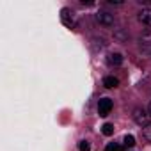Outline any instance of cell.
Instances as JSON below:
<instances>
[{
  "label": "cell",
  "instance_id": "7c38bea8",
  "mask_svg": "<svg viewBox=\"0 0 151 151\" xmlns=\"http://www.w3.org/2000/svg\"><path fill=\"white\" fill-rule=\"evenodd\" d=\"M142 133H144L146 140H149V142H151V124H149V126H146V128L142 130Z\"/></svg>",
  "mask_w": 151,
  "mask_h": 151
},
{
  "label": "cell",
  "instance_id": "4fadbf2b",
  "mask_svg": "<svg viewBox=\"0 0 151 151\" xmlns=\"http://www.w3.org/2000/svg\"><path fill=\"white\" fill-rule=\"evenodd\" d=\"M149 114H151V103H149Z\"/></svg>",
  "mask_w": 151,
  "mask_h": 151
},
{
  "label": "cell",
  "instance_id": "5b68a950",
  "mask_svg": "<svg viewBox=\"0 0 151 151\" xmlns=\"http://www.w3.org/2000/svg\"><path fill=\"white\" fill-rule=\"evenodd\" d=\"M139 20H140L144 25H149V27H151V9H149V7L142 9V11L139 13Z\"/></svg>",
  "mask_w": 151,
  "mask_h": 151
},
{
  "label": "cell",
  "instance_id": "3957f363",
  "mask_svg": "<svg viewBox=\"0 0 151 151\" xmlns=\"http://www.w3.org/2000/svg\"><path fill=\"white\" fill-rule=\"evenodd\" d=\"M60 20H62V23H64L68 29H77V22H75L73 13H71L69 9H62V11H60Z\"/></svg>",
  "mask_w": 151,
  "mask_h": 151
},
{
  "label": "cell",
  "instance_id": "8992f818",
  "mask_svg": "<svg viewBox=\"0 0 151 151\" xmlns=\"http://www.w3.org/2000/svg\"><path fill=\"white\" fill-rule=\"evenodd\" d=\"M107 62H109L110 66H119V64L123 62V57H121V53H110V55L107 57Z\"/></svg>",
  "mask_w": 151,
  "mask_h": 151
},
{
  "label": "cell",
  "instance_id": "9c48e42d",
  "mask_svg": "<svg viewBox=\"0 0 151 151\" xmlns=\"http://www.w3.org/2000/svg\"><path fill=\"white\" fill-rule=\"evenodd\" d=\"M105 151H123V146L117 144V142H110V144L105 147Z\"/></svg>",
  "mask_w": 151,
  "mask_h": 151
},
{
  "label": "cell",
  "instance_id": "6da1fadb",
  "mask_svg": "<svg viewBox=\"0 0 151 151\" xmlns=\"http://www.w3.org/2000/svg\"><path fill=\"white\" fill-rule=\"evenodd\" d=\"M133 119H135V123L140 124L142 128H146V126L151 124V114H149L146 109H135V110H133Z\"/></svg>",
  "mask_w": 151,
  "mask_h": 151
},
{
  "label": "cell",
  "instance_id": "277c9868",
  "mask_svg": "<svg viewBox=\"0 0 151 151\" xmlns=\"http://www.w3.org/2000/svg\"><path fill=\"white\" fill-rule=\"evenodd\" d=\"M96 20H98L101 25H105V27L114 25V16H112L110 13H105V11H100V13L96 14Z\"/></svg>",
  "mask_w": 151,
  "mask_h": 151
},
{
  "label": "cell",
  "instance_id": "7a4b0ae2",
  "mask_svg": "<svg viewBox=\"0 0 151 151\" xmlns=\"http://www.w3.org/2000/svg\"><path fill=\"white\" fill-rule=\"evenodd\" d=\"M112 107H114V103H112L110 98H101L100 103H98V114H100L101 117H107V116L110 114Z\"/></svg>",
  "mask_w": 151,
  "mask_h": 151
},
{
  "label": "cell",
  "instance_id": "52a82bcc",
  "mask_svg": "<svg viewBox=\"0 0 151 151\" xmlns=\"http://www.w3.org/2000/svg\"><path fill=\"white\" fill-rule=\"evenodd\" d=\"M119 84V80L116 78V77H105L103 78V86L107 87V89H112V87H116Z\"/></svg>",
  "mask_w": 151,
  "mask_h": 151
},
{
  "label": "cell",
  "instance_id": "8fae6325",
  "mask_svg": "<svg viewBox=\"0 0 151 151\" xmlns=\"http://www.w3.org/2000/svg\"><path fill=\"white\" fill-rule=\"evenodd\" d=\"M91 149V144L87 140H80L78 142V151H89Z\"/></svg>",
  "mask_w": 151,
  "mask_h": 151
},
{
  "label": "cell",
  "instance_id": "ba28073f",
  "mask_svg": "<svg viewBox=\"0 0 151 151\" xmlns=\"http://www.w3.org/2000/svg\"><path fill=\"white\" fill-rule=\"evenodd\" d=\"M101 132H103V135H112V133H114V124L105 123V124L101 126Z\"/></svg>",
  "mask_w": 151,
  "mask_h": 151
},
{
  "label": "cell",
  "instance_id": "30bf717a",
  "mask_svg": "<svg viewBox=\"0 0 151 151\" xmlns=\"http://www.w3.org/2000/svg\"><path fill=\"white\" fill-rule=\"evenodd\" d=\"M124 146L126 147H133L135 146V137L133 135H126L124 137Z\"/></svg>",
  "mask_w": 151,
  "mask_h": 151
}]
</instances>
